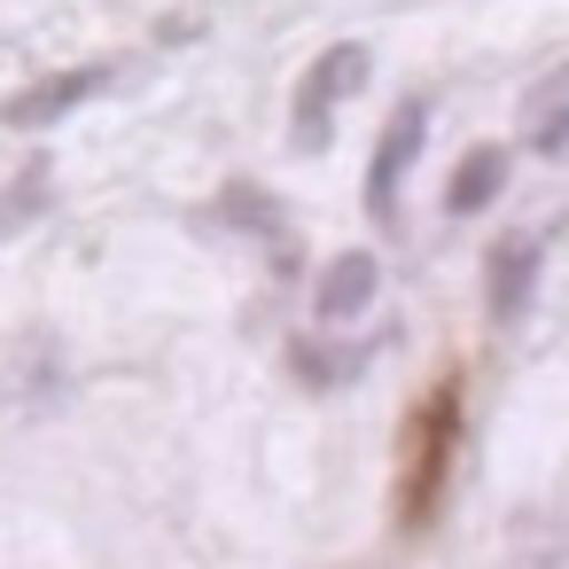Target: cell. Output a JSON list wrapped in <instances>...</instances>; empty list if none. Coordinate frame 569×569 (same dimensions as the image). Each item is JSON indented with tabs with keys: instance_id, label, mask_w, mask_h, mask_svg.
Segmentation results:
<instances>
[{
	"instance_id": "6da1fadb",
	"label": "cell",
	"mask_w": 569,
	"mask_h": 569,
	"mask_svg": "<svg viewBox=\"0 0 569 569\" xmlns=\"http://www.w3.org/2000/svg\"><path fill=\"white\" fill-rule=\"evenodd\" d=\"M452 445H460V382H437L406 429V468H398V515L421 530L445 499V476H452Z\"/></svg>"
},
{
	"instance_id": "7a4b0ae2",
	"label": "cell",
	"mask_w": 569,
	"mask_h": 569,
	"mask_svg": "<svg viewBox=\"0 0 569 569\" xmlns=\"http://www.w3.org/2000/svg\"><path fill=\"white\" fill-rule=\"evenodd\" d=\"M367 71H375V56L359 48V40H336L328 56H312L305 63V79H297V118H289V141L312 157V149H328V133H336V110L367 87Z\"/></svg>"
},
{
	"instance_id": "3957f363",
	"label": "cell",
	"mask_w": 569,
	"mask_h": 569,
	"mask_svg": "<svg viewBox=\"0 0 569 569\" xmlns=\"http://www.w3.org/2000/svg\"><path fill=\"white\" fill-rule=\"evenodd\" d=\"M421 141H429V102H398L390 126L375 133V157H367V219L375 227L398 219V196H406V172H413Z\"/></svg>"
},
{
	"instance_id": "277c9868",
	"label": "cell",
	"mask_w": 569,
	"mask_h": 569,
	"mask_svg": "<svg viewBox=\"0 0 569 569\" xmlns=\"http://www.w3.org/2000/svg\"><path fill=\"white\" fill-rule=\"evenodd\" d=\"M102 87H110L102 63H87V71H48V79H32V87H17L9 102H0V126H9V133H48V126H63L71 110H87Z\"/></svg>"
},
{
	"instance_id": "5b68a950",
	"label": "cell",
	"mask_w": 569,
	"mask_h": 569,
	"mask_svg": "<svg viewBox=\"0 0 569 569\" xmlns=\"http://www.w3.org/2000/svg\"><path fill=\"white\" fill-rule=\"evenodd\" d=\"M538 273H546V234H507V242H491V258H483V312H491L499 328H515V320L538 305Z\"/></svg>"
},
{
	"instance_id": "8992f818",
	"label": "cell",
	"mask_w": 569,
	"mask_h": 569,
	"mask_svg": "<svg viewBox=\"0 0 569 569\" xmlns=\"http://www.w3.org/2000/svg\"><path fill=\"white\" fill-rule=\"evenodd\" d=\"M375 297H382V266H375V250H336V258L320 266V281H312V312H320L328 328L359 320Z\"/></svg>"
},
{
	"instance_id": "52a82bcc",
	"label": "cell",
	"mask_w": 569,
	"mask_h": 569,
	"mask_svg": "<svg viewBox=\"0 0 569 569\" xmlns=\"http://www.w3.org/2000/svg\"><path fill=\"white\" fill-rule=\"evenodd\" d=\"M522 149L530 157H569V63L530 79V94H522Z\"/></svg>"
},
{
	"instance_id": "ba28073f",
	"label": "cell",
	"mask_w": 569,
	"mask_h": 569,
	"mask_svg": "<svg viewBox=\"0 0 569 569\" xmlns=\"http://www.w3.org/2000/svg\"><path fill=\"white\" fill-rule=\"evenodd\" d=\"M499 188H507V149H499V141H476V149L452 164V180H445V219H476V211H491Z\"/></svg>"
},
{
	"instance_id": "9c48e42d",
	"label": "cell",
	"mask_w": 569,
	"mask_h": 569,
	"mask_svg": "<svg viewBox=\"0 0 569 569\" xmlns=\"http://www.w3.org/2000/svg\"><path fill=\"white\" fill-rule=\"evenodd\" d=\"M219 219H234V227H258V234H281V203H273V196H258L250 180H234V188L219 196Z\"/></svg>"
},
{
	"instance_id": "30bf717a",
	"label": "cell",
	"mask_w": 569,
	"mask_h": 569,
	"mask_svg": "<svg viewBox=\"0 0 569 569\" xmlns=\"http://www.w3.org/2000/svg\"><path fill=\"white\" fill-rule=\"evenodd\" d=\"M48 203V164H24V188H9V196H0V234H17L32 211Z\"/></svg>"
}]
</instances>
